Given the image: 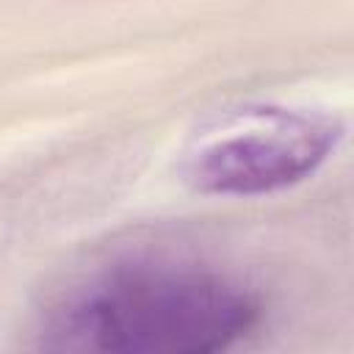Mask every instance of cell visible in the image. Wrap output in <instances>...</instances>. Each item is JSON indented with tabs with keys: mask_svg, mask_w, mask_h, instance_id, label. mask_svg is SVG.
Instances as JSON below:
<instances>
[{
	"mask_svg": "<svg viewBox=\"0 0 354 354\" xmlns=\"http://www.w3.org/2000/svg\"><path fill=\"white\" fill-rule=\"evenodd\" d=\"M260 296L238 277L169 254H122L55 288L33 346L75 354H210L260 324Z\"/></svg>",
	"mask_w": 354,
	"mask_h": 354,
	"instance_id": "cell-1",
	"label": "cell"
},
{
	"mask_svg": "<svg viewBox=\"0 0 354 354\" xmlns=\"http://www.w3.org/2000/svg\"><path fill=\"white\" fill-rule=\"evenodd\" d=\"M343 141L337 116L290 105H238L185 144L180 174L207 196H263L313 177Z\"/></svg>",
	"mask_w": 354,
	"mask_h": 354,
	"instance_id": "cell-2",
	"label": "cell"
}]
</instances>
